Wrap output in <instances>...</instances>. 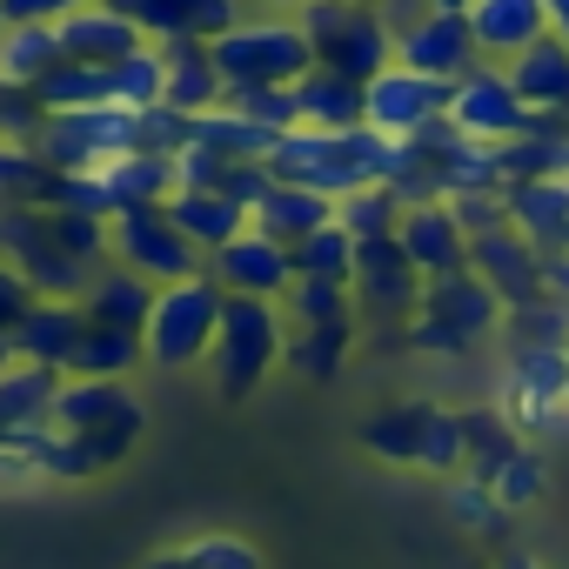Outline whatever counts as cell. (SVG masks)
<instances>
[{"instance_id":"1","label":"cell","mask_w":569,"mask_h":569,"mask_svg":"<svg viewBox=\"0 0 569 569\" xmlns=\"http://www.w3.org/2000/svg\"><path fill=\"white\" fill-rule=\"evenodd\" d=\"M389 154H396V141L382 134V128H309V121H296L289 134H274V148H268V174L274 181H302V188H322V194H349V188H369V181H382V168H389Z\"/></svg>"},{"instance_id":"2","label":"cell","mask_w":569,"mask_h":569,"mask_svg":"<svg viewBox=\"0 0 569 569\" xmlns=\"http://www.w3.org/2000/svg\"><path fill=\"white\" fill-rule=\"evenodd\" d=\"M281 349H289V309H281V302H261V296H228V302H221L214 349H208L214 396H221V402H248V396L281 369Z\"/></svg>"},{"instance_id":"3","label":"cell","mask_w":569,"mask_h":569,"mask_svg":"<svg viewBox=\"0 0 569 569\" xmlns=\"http://www.w3.org/2000/svg\"><path fill=\"white\" fill-rule=\"evenodd\" d=\"M502 316H509V302L489 281L476 268H456V274H436L422 289V309L402 329V342L422 349V356H469L476 342H489L502 329Z\"/></svg>"},{"instance_id":"4","label":"cell","mask_w":569,"mask_h":569,"mask_svg":"<svg viewBox=\"0 0 569 569\" xmlns=\"http://www.w3.org/2000/svg\"><path fill=\"white\" fill-rule=\"evenodd\" d=\"M221 302H228V289H221L208 268H201V274H188V281H168V289L154 296L148 329H141L148 369H168V376L201 369V362H208V349H214V329H221Z\"/></svg>"},{"instance_id":"5","label":"cell","mask_w":569,"mask_h":569,"mask_svg":"<svg viewBox=\"0 0 569 569\" xmlns=\"http://www.w3.org/2000/svg\"><path fill=\"white\" fill-rule=\"evenodd\" d=\"M208 48L228 74V88H296L316 68V48H309L296 14H241Z\"/></svg>"},{"instance_id":"6","label":"cell","mask_w":569,"mask_h":569,"mask_svg":"<svg viewBox=\"0 0 569 569\" xmlns=\"http://www.w3.org/2000/svg\"><path fill=\"white\" fill-rule=\"evenodd\" d=\"M296 21H302L316 61L349 74V81H362V88L396 61V28L382 14V0H309Z\"/></svg>"},{"instance_id":"7","label":"cell","mask_w":569,"mask_h":569,"mask_svg":"<svg viewBox=\"0 0 569 569\" xmlns=\"http://www.w3.org/2000/svg\"><path fill=\"white\" fill-rule=\"evenodd\" d=\"M54 429H68L74 442H88V449L101 456V469H114V462L141 442L148 409H141V396H134L121 376H61Z\"/></svg>"},{"instance_id":"8","label":"cell","mask_w":569,"mask_h":569,"mask_svg":"<svg viewBox=\"0 0 569 569\" xmlns=\"http://www.w3.org/2000/svg\"><path fill=\"white\" fill-rule=\"evenodd\" d=\"M108 261L148 274L154 289H168V281H188L208 268V254L181 234V221L168 214V201H141V208H121L108 214Z\"/></svg>"},{"instance_id":"9","label":"cell","mask_w":569,"mask_h":569,"mask_svg":"<svg viewBox=\"0 0 569 569\" xmlns=\"http://www.w3.org/2000/svg\"><path fill=\"white\" fill-rule=\"evenodd\" d=\"M0 254L34 281V296H74L81 302V289L94 281V268L61 248V234L48 228V208H34V201H0Z\"/></svg>"},{"instance_id":"10","label":"cell","mask_w":569,"mask_h":569,"mask_svg":"<svg viewBox=\"0 0 569 569\" xmlns=\"http://www.w3.org/2000/svg\"><path fill=\"white\" fill-rule=\"evenodd\" d=\"M349 289H356V316H362V322L409 329L416 309H422L429 274L409 261L402 234H376V241H356V274H349Z\"/></svg>"},{"instance_id":"11","label":"cell","mask_w":569,"mask_h":569,"mask_svg":"<svg viewBox=\"0 0 569 569\" xmlns=\"http://www.w3.org/2000/svg\"><path fill=\"white\" fill-rule=\"evenodd\" d=\"M34 148L48 168L61 174H88L114 154H134V108H68V114H41Z\"/></svg>"},{"instance_id":"12","label":"cell","mask_w":569,"mask_h":569,"mask_svg":"<svg viewBox=\"0 0 569 569\" xmlns=\"http://www.w3.org/2000/svg\"><path fill=\"white\" fill-rule=\"evenodd\" d=\"M449 121L462 128V134H476V141H516V134H529L542 114L516 94V81H509V68L502 61H476V68H462L456 81H449Z\"/></svg>"},{"instance_id":"13","label":"cell","mask_w":569,"mask_h":569,"mask_svg":"<svg viewBox=\"0 0 569 569\" xmlns=\"http://www.w3.org/2000/svg\"><path fill=\"white\" fill-rule=\"evenodd\" d=\"M502 409L522 436H549L569 416V349H509Z\"/></svg>"},{"instance_id":"14","label":"cell","mask_w":569,"mask_h":569,"mask_svg":"<svg viewBox=\"0 0 569 569\" xmlns=\"http://www.w3.org/2000/svg\"><path fill=\"white\" fill-rule=\"evenodd\" d=\"M208 274L221 281L228 296L281 302V296H289V281H296V248H289V241H274V234H261V228L248 221L228 248H214V254H208Z\"/></svg>"},{"instance_id":"15","label":"cell","mask_w":569,"mask_h":569,"mask_svg":"<svg viewBox=\"0 0 569 569\" xmlns=\"http://www.w3.org/2000/svg\"><path fill=\"white\" fill-rule=\"evenodd\" d=\"M362 101H369V128H382L389 141H409L422 121L449 114V81H436V74H422V68H402V61H389V68L362 88Z\"/></svg>"},{"instance_id":"16","label":"cell","mask_w":569,"mask_h":569,"mask_svg":"<svg viewBox=\"0 0 569 569\" xmlns=\"http://www.w3.org/2000/svg\"><path fill=\"white\" fill-rule=\"evenodd\" d=\"M469 268L489 281V289H496L509 309L542 296V248H536L516 221H496V228L469 234Z\"/></svg>"},{"instance_id":"17","label":"cell","mask_w":569,"mask_h":569,"mask_svg":"<svg viewBox=\"0 0 569 569\" xmlns=\"http://www.w3.org/2000/svg\"><path fill=\"white\" fill-rule=\"evenodd\" d=\"M396 61H402V68H422V74H436V81H456V74L476 68L482 54H476V34H469V14H436V8H422L416 21L396 28Z\"/></svg>"},{"instance_id":"18","label":"cell","mask_w":569,"mask_h":569,"mask_svg":"<svg viewBox=\"0 0 569 569\" xmlns=\"http://www.w3.org/2000/svg\"><path fill=\"white\" fill-rule=\"evenodd\" d=\"M402 248H409V261L436 281V274H456V268H469V228L456 221V208H449V194L442 201H416V208H402Z\"/></svg>"},{"instance_id":"19","label":"cell","mask_w":569,"mask_h":569,"mask_svg":"<svg viewBox=\"0 0 569 569\" xmlns=\"http://www.w3.org/2000/svg\"><path fill=\"white\" fill-rule=\"evenodd\" d=\"M88 336V309L74 296H34V309L14 322V349L21 362H41V369H68L74 349Z\"/></svg>"},{"instance_id":"20","label":"cell","mask_w":569,"mask_h":569,"mask_svg":"<svg viewBox=\"0 0 569 569\" xmlns=\"http://www.w3.org/2000/svg\"><path fill=\"white\" fill-rule=\"evenodd\" d=\"M61 28V48H68V61H121V54H141L148 48V34H141V21L134 14H121L114 0H88V8H74L68 21H54Z\"/></svg>"},{"instance_id":"21","label":"cell","mask_w":569,"mask_h":569,"mask_svg":"<svg viewBox=\"0 0 569 569\" xmlns=\"http://www.w3.org/2000/svg\"><path fill=\"white\" fill-rule=\"evenodd\" d=\"M121 14L141 21L148 41H174V34H194V41H214L241 21V0H114Z\"/></svg>"},{"instance_id":"22","label":"cell","mask_w":569,"mask_h":569,"mask_svg":"<svg viewBox=\"0 0 569 569\" xmlns=\"http://www.w3.org/2000/svg\"><path fill=\"white\" fill-rule=\"evenodd\" d=\"M502 208L509 221L549 254V248H569V174H529V181H509L502 188Z\"/></svg>"},{"instance_id":"23","label":"cell","mask_w":569,"mask_h":569,"mask_svg":"<svg viewBox=\"0 0 569 569\" xmlns=\"http://www.w3.org/2000/svg\"><path fill=\"white\" fill-rule=\"evenodd\" d=\"M469 34L482 61H516L529 41L549 34V8L542 0H476L469 8Z\"/></svg>"},{"instance_id":"24","label":"cell","mask_w":569,"mask_h":569,"mask_svg":"<svg viewBox=\"0 0 569 569\" xmlns=\"http://www.w3.org/2000/svg\"><path fill=\"white\" fill-rule=\"evenodd\" d=\"M161 54H168V94H161L168 108L201 114V108H221L228 101V74H221V61H214L208 41L174 34V41H161Z\"/></svg>"},{"instance_id":"25","label":"cell","mask_w":569,"mask_h":569,"mask_svg":"<svg viewBox=\"0 0 569 569\" xmlns=\"http://www.w3.org/2000/svg\"><path fill=\"white\" fill-rule=\"evenodd\" d=\"M154 281L148 274H134V268H121V261H101L94 268V281L81 289V309H88V322H108V329H148V316H154Z\"/></svg>"},{"instance_id":"26","label":"cell","mask_w":569,"mask_h":569,"mask_svg":"<svg viewBox=\"0 0 569 569\" xmlns=\"http://www.w3.org/2000/svg\"><path fill=\"white\" fill-rule=\"evenodd\" d=\"M261 234H274V241H302V234H316L322 221H336V194H322V188H302V181H274L261 201H254V214H248Z\"/></svg>"},{"instance_id":"27","label":"cell","mask_w":569,"mask_h":569,"mask_svg":"<svg viewBox=\"0 0 569 569\" xmlns=\"http://www.w3.org/2000/svg\"><path fill=\"white\" fill-rule=\"evenodd\" d=\"M429 422H436V402H396V409H376V416L356 429V442H362L376 462H389V469H416Z\"/></svg>"},{"instance_id":"28","label":"cell","mask_w":569,"mask_h":569,"mask_svg":"<svg viewBox=\"0 0 569 569\" xmlns=\"http://www.w3.org/2000/svg\"><path fill=\"white\" fill-rule=\"evenodd\" d=\"M168 214L181 221V234H188L201 254L228 248V241L248 228V208H241V201H228L221 188H174V194H168Z\"/></svg>"},{"instance_id":"29","label":"cell","mask_w":569,"mask_h":569,"mask_svg":"<svg viewBox=\"0 0 569 569\" xmlns=\"http://www.w3.org/2000/svg\"><path fill=\"white\" fill-rule=\"evenodd\" d=\"M509 68V81H516V94L536 108V114H562L569 108V48L556 41V34H542V41H529L516 61H502Z\"/></svg>"},{"instance_id":"30","label":"cell","mask_w":569,"mask_h":569,"mask_svg":"<svg viewBox=\"0 0 569 569\" xmlns=\"http://www.w3.org/2000/svg\"><path fill=\"white\" fill-rule=\"evenodd\" d=\"M296 114L309 128H362L369 121V101H362V81H349V74H336V68L316 61L296 81Z\"/></svg>"},{"instance_id":"31","label":"cell","mask_w":569,"mask_h":569,"mask_svg":"<svg viewBox=\"0 0 569 569\" xmlns=\"http://www.w3.org/2000/svg\"><path fill=\"white\" fill-rule=\"evenodd\" d=\"M61 376L68 369H41V362H14L8 376H0V436H8V429H34V422H54Z\"/></svg>"},{"instance_id":"32","label":"cell","mask_w":569,"mask_h":569,"mask_svg":"<svg viewBox=\"0 0 569 569\" xmlns=\"http://www.w3.org/2000/svg\"><path fill=\"white\" fill-rule=\"evenodd\" d=\"M61 61H68V48H61L54 21H8V34H0V74L21 81V88L48 81Z\"/></svg>"},{"instance_id":"33","label":"cell","mask_w":569,"mask_h":569,"mask_svg":"<svg viewBox=\"0 0 569 569\" xmlns=\"http://www.w3.org/2000/svg\"><path fill=\"white\" fill-rule=\"evenodd\" d=\"M188 141H201V148H214V154H234V161H268V148H274V128H261V121H248L241 108H201V114H188Z\"/></svg>"},{"instance_id":"34","label":"cell","mask_w":569,"mask_h":569,"mask_svg":"<svg viewBox=\"0 0 569 569\" xmlns=\"http://www.w3.org/2000/svg\"><path fill=\"white\" fill-rule=\"evenodd\" d=\"M356 329L362 322H316V329H289V349H281V362H289L296 376L309 382H336L349 349H356Z\"/></svg>"},{"instance_id":"35","label":"cell","mask_w":569,"mask_h":569,"mask_svg":"<svg viewBox=\"0 0 569 569\" xmlns=\"http://www.w3.org/2000/svg\"><path fill=\"white\" fill-rule=\"evenodd\" d=\"M34 101L48 114H68V108H121L114 101V74L101 61H61L48 81H34Z\"/></svg>"},{"instance_id":"36","label":"cell","mask_w":569,"mask_h":569,"mask_svg":"<svg viewBox=\"0 0 569 569\" xmlns=\"http://www.w3.org/2000/svg\"><path fill=\"white\" fill-rule=\"evenodd\" d=\"M148 362V349H141V336L134 329H108V322H88V336H81V349H74V362H68V376H134Z\"/></svg>"},{"instance_id":"37","label":"cell","mask_w":569,"mask_h":569,"mask_svg":"<svg viewBox=\"0 0 569 569\" xmlns=\"http://www.w3.org/2000/svg\"><path fill=\"white\" fill-rule=\"evenodd\" d=\"M54 181H61V168H48L34 141L0 134V201H34V208H48L54 201Z\"/></svg>"},{"instance_id":"38","label":"cell","mask_w":569,"mask_h":569,"mask_svg":"<svg viewBox=\"0 0 569 569\" xmlns=\"http://www.w3.org/2000/svg\"><path fill=\"white\" fill-rule=\"evenodd\" d=\"M442 188L449 194H502V154H496V141L456 134L442 148Z\"/></svg>"},{"instance_id":"39","label":"cell","mask_w":569,"mask_h":569,"mask_svg":"<svg viewBox=\"0 0 569 569\" xmlns=\"http://www.w3.org/2000/svg\"><path fill=\"white\" fill-rule=\"evenodd\" d=\"M462 436H469V462H462V469L482 476V482L522 449V429L509 422V409H462Z\"/></svg>"},{"instance_id":"40","label":"cell","mask_w":569,"mask_h":569,"mask_svg":"<svg viewBox=\"0 0 569 569\" xmlns=\"http://www.w3.org/2000/svg\"><path fill=\"white\" fill-rule=\"evenodd\" d=\"M281 309H289L296 329H316V322H362V316H356V289H349V281H322V274H296L289 296H281Z\"/></svg>"},{"instance_id":"41","label":"cell","mask_w":569,"mask_h":569,"mask_svg":"<svg viewBox=\"0 0 569 569\" xmlns=\"http://www.w3.org/2000/svg\"><path fill=\"white\" fill-rule=\"evenodd\" d=\"M502 329H509V349H569V302L542 289L536 302H516Z\"/></svg>"},{"instance_id":"42","label":"cell","mask_w":569,"mask_h":569,"mask_svg":"<svg viewBox=\"0 0 569 569\" xmlns=\"http://www.w3.org/2000/svg\"><path fill=\"white\" fill-rule=\"evenodd\" d=\"M336 221L356 234V241H376V234H396L402 228V194L389 181H369V188H349L336 201Z\"/></svg>"},{"instance_id":"43","label":"cell","mask_w":569,"mask_h":569,"mask_svg":"<svg viewBox=\"0 0 569 569\" xmlns=\"http://www.w3.org/2000/svg\"><path fill=\"white\" fill-rule=\"evenodd\" d=\"M449 516H456V529H469V536H502L509 529V509H502V496L482 482V476H469V469H456L449 476Z\"/></svg>"},{"instance_id":"44","label":"cell","mask_w":569,"mask_h":569,"mask_svg":"<svg viewBox=\"0 0 569 569\" xmlns=\"http://www.w3.org/2000/svg\"><path fill=\"white\" fill-rule=\"evenodd\" d=\"M108 74H114V101L121 108H154L168 94V54H161V41H148L141 54L108 61Z\"/></svg>"},{"instance_id":"45","label":"cell","mask_w":569,"mask_h":569,"mask_svg":"<svg viewBox=\"0 0 569 569\" xmlns=\"http://www.w3.org/2000/svg\"><path fill=\"white\" fill-rule=\"evenodd\" d=\"M296 274H322V281H349L356 274V234L342 221H322L316 234L296 241Z\"/></svg>"},{"instance_id":"46","label":"cell","mask_w":569,"mask_h":569,"mask_svg":"<svg viewBox=\"0 0 569 569\" xmlns=\"http://www.w3.org/2000/svg\"><path fill=\"white\" fill-rule=\"evenodd\" d=\"M542 482H549V469H542V449H536L529 436H522V449L489 476V489L502 496V509H509V516H516V509H529V502L542 496Z\"/></svg>"},{"instance_id":"47","label":"cell","mask_w":569,"mask_h":569,"mask_svg":"<svg viewBox=\"0 0 569 569\" xmlns=\"http://www.w3.org/2000/svg\"><path fill=\"white\" fill-rule=\"evenodd\" d=\"M48 228L61 234V248L68 254H81L88 268H101L108 261V214H94V208H48Z\"/></svg>"},{"instance_id":"48","label":"cell","mask_w":569,"mask_h":569,"mask_svg":"<svg viewBox=\"0 0 569 569\" xmlns=\"http://www.w3.org/2000/svg\"><path fill=\"white\" fill-rule=\"evenodd\" d=\"M134 148L141 154H181L188 148V114L154 101V108H134Z\"/></svg>"},{"instance_id":"49","label":"cell","mask_w":569,"mask_h":569,"mask_svg":"<svg viewBox=\"0 0 569 569\" xmlns=\"http://www.w3.org/2000/svg\"><path fill=\"white\" fill-rule=\"evenodd\" d=\"M228 108H241L248 121L274 128V134H289L302 114H296V88H228Z\"/></svg>"},{"instance_id":"50","label":"cell","mask_w":569,"mask_h":569,"mask_svg":"<svg viewBox=\"0 0 569 569\" xmlns=\"http://www.w3.org/2000/svg\"><path fill=\"white\" fill-rule=\"evenodd\" d=\"M188 549H194L201 569H261V549H254L248 536H228V529H208V536H194Z\"/></svg>"},{"instance_id":"51","label":"cell","mask_w":569,"mask_h":569,"mask_svg":"<svg viewBox=\"0 0 569 569\" xmlns=\"http://www.w3.org/2000/svg\"><path fill=\"white\" fill-rule=\"evenodd\" d=\"M268 188H274V174H268V161H234V168L221 174V194H228V201H241L248 214H254V201H261Z\"/></svg>"},{"instance_id":"52","label":"cell","mask_w":569,"mask_h":569,"mask_svg":"<svg viewBox=\"0 0 569 569\" xmlns=\"http://www.w3.org/2000/svg\"><path fill=\"white\" fill-rule=\"evenodd\" d=\"M28 309H34V281H28L8 254H0V329H14Z\"/></svg>"},{"instance_id":"53","label":"cell","mask_w":569,"mask_h":569,"mask_svg":"<svg viewBox=\"0 0 569 569\" xmlns=\"http://www.w3.org/2000/svg\"><path fill=\"white\" fill-rule=\"evenodd\" d=\"M449 208H456V221H462L469 234H482V228H496V221H509V208H502V194H449Z\"/></svg>"},{"instance_id":"54","label":"cell","mask_w":569,"mask_h":569,"mask_svg":"<svg viewBox=\"0 0 569 569\" xmlns=\"http://www.w3.org/2000/svg\"><path fill=\"white\" fill-rule=\"evenodd\" d=\"M88 0H0V21H68Z\"/></svg>"},{"instance_id":"55","label":"cell","mask_w":569,"mask_h":569,"mask_svg":"<svg viewBox=\"0 0 569 569\" xmlns=\"http://www.w3.org/2000/svg\"><path fill=\"white\" fill-rule=\"evenodd\" d=\"M141 569H201V562H194V549H161V556H148Z\"/></svg>"},{"instance_id":"56","label":"cell","mask_w":569,"mask_h":569,"mask_svg":"<svg viewBox=\"0 0 569 569\" xmlns=\"http://www.w3.org/2000/svg\"><path fill=\"white\" fill-rule=\"evenodd\" d=\"M542 8H549V34L569 48V0H542Z\"/></svg>"},{"instance_id":"57","label":"cell","mask_w":569,"mask_h":569,"mask_svg":"<svg viewBox=\"0 0 569 569\" xmlns=\"http://www.w3.org/2000/svg\"><path fill=\"white\" fill-rule=\"evenodd\" d=\"M248 8H261V14H302L309 0H248Z\"/></svg>"},{"instance_id":"58","label":"cell","mask_w":569,"mask_h":569,"mask_svg":"<svg viewBox=\"0 0 569 569\" xmlns=\"http://www.w3.org/2000/svg\"><path fill=\"white\" fill-rule=\"evenodd\" d=\"M21 362V349H14V329H0V376H8Z\"/></svg>"},{"instance_id":"59","label":"cell","mask_w":569,"mask_h":569,"mask_svg":"<svg viewBox=\"0 0 569 569\" xmlns=\"http://www.w3.org/2000/svg\"><path fill=\"white\" fill-rule=\"evenodd\" d=\"M422 8H436V14H469L476 0H422Z\"/></svg>"},{"instance_id":"60","label":"cell","mask_w":569,"mask_h":569,"mask_svg":"<svg viewBox=\"0 0 569 569\" xmlns=\"http://www.w3.org/2000/svg\"><path fill=\"white\" fill-rule=\"evenodd\" d=\"M502 569H542L536 556H502Z\"/></svg>"},{"instance_id":"61","label":"cell","mask_w":569,"mask_h":569,"mask_svg":"<svg viewBox=\"0 0 569 569\" xmlns=\"http://www.w3.org/2000/svg\"><path fill=\"white\" fill-rule=\"evenodd\" d=\"M0 34H8V21H0Z\"/></svg>"}]
</instances>
